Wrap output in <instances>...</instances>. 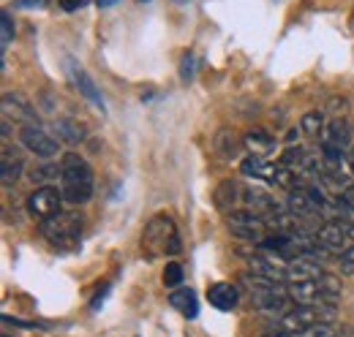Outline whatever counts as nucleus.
Returning a JSON list of instances; mask_svg holds the SVG:
<instances>
[{
	"label": "nucleus",
	"instance_id": "15",
	"mask_svg": "<svg viewBox=\"0 0 354 337\" xmlns=\"http://www.w3.org/2000/svg\"><path fill=\"white\" fill-rule=\"evenodd\" d=\"M207 299H210V305H213L216 310L229 313V310H234V305H237V289H234L232 283H213V286L207 289Z\"/></svg>",
	"mask_w": 354,
	"mask_h": 337
},
{
	"label": "nucleus",
	"instance_id": "17",
	"mask_svg": "<svg viewBox=\"0 0 354 337\" xmlns=\"http://www.w3.org/2000/svg\"><path fill=\"white\" fill-rule=\"evenodd\" d=\"M169 305L175 307L180 316H185V318H196L199 316V299H196V294L191 289H175L169 294Z\"/></svg>",
	"mask_w": 354,
	"mask_h": 337
},
{
	"label": "nucleus",
	"instance_id": "6",
	"mask_svg": "<svg viewBox=\"0 0 354 337\" xmlns=\"http://www.w3.org/2000/svg\"><path fill=\"white\" fill-rule=\"evenodd\" d=\"M19 142H22V147L28 150V153H33L36 158H55L57 155V150H60V139H55L49 131L39 126V123H33V126H22L19 131Z\"/></svg>",
	"mask_w": 354,
	"mask_h": 337
},
{
	"label": "nucleus",
	"instance_id": "19",
	"mask_svg": "<svg viewBox=\"0 0 354 337\" xmlns=\"http://www.w3.org/2000/svg\"><path fill=\"white\" fill-rule=\"evenodd\" d=\"M297 337H346L344 327H338L335 321H322L316 327H308L303 332H297Z\"/></svg>",
	"mask_w": 354,
	"mask_h": 337
},
{
	"label": "nucleus",
	"instance_id": "13",
	"mask_svg": "<svg viewBox=\"0 0 354 337\" xmlns=\"http://www.w3.org/2000/svg\"><path fill=\"white\" fill-rule=\"evenodd\" d=\"M68 74H71V79H74V84H77V90L88 98L93 106H98L101 112H104V98H101V93H98V87H95V82L90 79V74L80 66V63H74V60H68Z\"/></svg>",
	"mask_w": 354,
	"mask_h": 337
},
{
	"label": "nucleus",
	"instance_id": "2",
	"mask_svg": "<svg viewBox=\"0 0 354 337\" xmlns=\"http://www.w3.org/2000/svg\"><path fill=\"white\" fill-rule=\"evenodd\" d=\"M82 229H85V218L80 212H57L41 220V234L55 248H74L82 237Z\"/></svg>",
	"mask_w": 354,
	"mask_h": 337
},
{
	"label": "nucleus",
	"instance_id": "28",
	"mask_svg": "<svg viewBox=\"0 0 354 337\" xmlns=\"http://www.w3.org/2000/svg\"><path fill=\"white\" fill-rule=\"evenodd\" d=\"M88 0H60V6L66 8V11H77V8H82Z\"/></svg>",
	"mask_w": 354,
	"mask_h": 337
},
{
	"label": "nucleus",
	"instance_id": "20",
	"mask_svg": "<svg viewBox=\"0 0 354 337\" xmlns=\"http://www.w3.org/2000/svg\"><path fill=\"white\" fill-rule=\"evenodd\" d=\"M324 115L322 112H306L303 117H300V131L306 133V136H313V139H319L322 133H324Z\"/></svg>",
	"mask_w": 354,
	"mask_h": 337
},
{
	"label": "nucleus",
	"instance_id": "4",
	"mask_svg": "<svg viewBox=\"0 0 354 337\" xmlns=\"http://www.w3.org/2000/svg\"><path fill=\"white\" fill-rule=\"evenodd\" d=\"M142 248L147 251V256H161V253L175 256V253H180V237H177L175 223L169 215H158L147 223V229L142 234Z\"/></svg>",
	"mask_w": 354,
	"mask_h": 337
},
{
	"label": "nucleus",
	"instance_id": "26",
	"mask_svg": "<svg viewBox=\"0 0 354 337\" xmlns=\"http://www.w3.org/2000/svg\"><path fill=\"white\" fill-rule=\"evenodd\" d=\"M17 8H44L46 0H14Z\"/></svg>",
	"mask_w": 354,
	"mask_h": 337
},
{
	"label": "nucleus",
	"instance_id": "3",
	"mask_svg": "<svg viewBox=\"0 0 354 337\" xmlns=\"http://www.w3.org/2000/svg\"><path fill=\"white\" fill-rule=\"evenodd\" d=\"M322 321H335V305H295L292 310H286L278 321L275 332H286V335H297L308 327H316Z\"/></svg>",
	"mask_w": 354,
	"mask_h": 337
},
{
	"label": "nucleus",
	"instance_id": "5",
	"mask_svg": "<svg viewBox=\"0 0 354 337\" xmlns=\"http://www.w3.org/2000/svg\"><path fill=\"white\" fill-rule=\"evenodd\" d=\"M229 231L245 242H262L267 234H270V226H267V218L254 210H240V212H229Z\"/></svg>",
	"mask_w": 354,
	"mask_h": 337
},
{
	"label": "nucleus",
	"instance_id": "31",
	"mask_svg": "<svg viewBox=\"0 0 354 337\" xmlns=\"http://www.w3.org/2000/svg\"><path fill=\"white\" fill-rule=\"evenodd\" d=\"M265 337H297V335H286V332H270V335Z\"/></svg>",
	"mask_w": 354,
	"mask_h": 337
},
{
	"label": "nucleus",
	"instance_id": "29",
	"mask_svg": "<svg viewBox=\"0 0 354 337\" xmlns=\"http://www.w3.org/2000/svg\"><path fill=\"white\" fill-rule=\"evenodd\" d=\"M346 166H349L354 171V144H352V150L346 153Z\"/></svg>",
	"mask_w": 354,
	"mask_h": 337
},
{
	"label": "nucleus",
	"instance_id": "30",
	"mask_svg": "<svg viewBox=\"0 0 354 337\" xmlns=\"http://www.w3.org/2000/svg\"><path fill=\"white\" fill-rule=\"evenodd\" d=\"M95 3H98V6H101V8H109V6H115V3H118V0H95Z\"/></svg>",
	"mask_w": 354,
	"mask_h": 337
},
{
	"label": "nucleus",
	"instance_id": "23",
	"mask_svg": "<svg viewBox=\"0 0 354 337\" xmlns=\"http://www.w3.org/2000/svg\"><path fill=\"white\" fill-rule=\"evenodd\" d=\"M183 267L177 264V261H169L167 267H164V286L167 289H177V286H183Z\"/></svg>",
	"mask_w": 354,
	"mask_h": 337
},
{
	"label": "nucleus",
	"instance_id": "8",
	"mask_svg": "<svg viewBox=\"0 0 354 337\" xmlns=\"http://www.w3.org/2000/svg\"><path fill=\"white\" fill-rule=\"evenodd\" d=\"M316 242L330 253V256H341L344 251H349L354 245V237L349 234L346 223L344 220H327L319 226L316 231Z\"/></svg>",
	"mask_w": 354,
	"mask_h": 337
},
{
	"label": "nucleus",
	"instance_id": "14",
	"mask_svg": "<svg viewBox=\"0 0 354 337\" xmlns=\"http://www.w3.org/2000/svg\"><path fill=\"white\" fill-rule=\"evenodd\" d=\"M240 171L243 177H251V180H265V182H275V174H278V164H270L262 155H248L240 161Z\"/></svg>",
	"mask_w": 354,
	"mask_h": 337
},
{
	"label": "nucleus",
	"instance_id": "16",
	"mask_svg": "<svg viewBox=\"0 0 354 337\" xmlns=\"http://www.w3.org/2000/svg\"><path fill=\"white\" fill-rule=\"evenodd\" d=\"M243 147H245L251 155H262V158H267L270 153H275V139H272L267 131H262V128H254V131L245 133Z\"/></svg>",
	"mask_w": 354,
	"mask_h": 337
},
{
	"label": "nucleus",
	"instance_id": "33",
	"mask_svg": "<svg viewBox=\"0 0 354 337\" xmlns=\"http://www.w3.org/2000/svg\"><path fill=\"white\" fill-rule=\"evenodd\" d=\"M139 3H147V0H139Z\"/></svg>",
	"mask_w": 354,
	"mask_h": 337
},
{
	"label": "nucleus",
	"instance_id": "21",
	"mask_svg": "<svg viewBox=\"0 0 354 337\" xmlns=\"http://www.w3.org/2000/svg\"><path fill=\"white\" fill-rule=\"evenodd\" d=\"M237 196H240L237 182H223V185H218V191H216V204H218V210H229Z\"/></svg>",
	"mask_w": 354,
	"mask_h": 337
},
{
	"label": "nucleus",
	"instance_id": "11",
	"mask_svg": "<svg viewBox=\"0 0 354 337\" xmlns=\"http://www.w3.org/2000/svg\"><path fill=\"white\" fill-rule=\"evenodd\" d=\"M322 147L346 155L352 150V126L346 120H333L322 133Z\"/></svg>",
	"mask_w": 354,
	"mask_h": 337
},
{
	"label": "nucleus",
	"instance_id": "32",
	"mask_svg": "<svg viewBox=\"0 0 354 337\" xmlns=\"http://www.w3.org/2000/svg\"><path fill=\"white\" fill-rule=\"evenodd\" d=\"M177 6H185V3H191V0H175Z\"/></svg>",
	"mask_w": 354,
	"mask_h": 337
},
{
	"label": "nucleus",
	"instance_id": "24",
	"mask_svg": "<svg viewBox=\"0 0 354 337\" xmlns=\"http://www.w3.org/2000/svg\"><path fill=\"white\" fill-rule=\"evenodd\" d=\"M338 261H341V269H344V272L354 275V245L349 248V251L341 253V256H338Z\"/></svg>",
	"mask_w": 354,
	"mask_h": 337
},
{
	"label": "nucleus",
	"instance_id": "25",
	"mask_svg": "<svg viewBox=\"0 0 354 337\" xmlns=\"http://www.w3.org/2000/svg\"><path fill=\"white\" fill-rule=\"evenodd\" d=\"M180 77H183V82H188V79L194 77V55H185V57H183V71H180Z\"/></svg>",
	"mask_w": 354,
	"mask_h": 337
},
{
	"label": "nucleus",
	"instance_id": "10",
	"mask_svg": "<svg viewBox=\"0 0 354 337\" xmlns=\"http://www.w3.org/2000/svg\"><path fill=\"white\" fill-rule=\"evenodd\" d=\"M3 117L14 120V123H22V126H33L36 123V109L19 93H3Z\"/></svg>",
	"mask_w": 354,
	"mask_h": 337
},
{
	"label": "nucleus",
	"instance_id": "1",
	"mask_svg": "<svg viewBox=\"0 0 354 337\" xmlns=\"http://www.w3.org/2000/svg\"><path fill=\"white\" fill-rule=\"evenodd\" d=\"M93 168L88 161L77 153H66L60 158V191L66 204H88L93 199Z\"/></svg>",
	"mask_w": 354,
	"mask_h": 337
},
{
	"label": "nucleus",
	"instance_id": "22",
	"mask_svg": "<svg viewBox=\"0 0 354 337\" xmlns=\"http://www.w3.org/2000/svg\"><path fill=\"white\" fill-rule=\"evenodd\" d=\"M14 41V19L8 11L0 14V52H6Z\"/></svg>",
	"mask_w": 354,
	"mask_h": 337
},
{
	"label": "nucleus",
	"instance_id": "7",
	"mask_svg": "<svg viewBox=\"0 0 354 337\" xmlns=\"http://www.w3.org/2000/svg\"><path fill=\"white\" fill-rule=\"evenodd\" d=\"M66 199H63V191L60 188H55V185H41V188H36L30 196H28V212H30V218H36V220H46V218H52V215H57L60 210V204H63Z\"/></svg>",
	"mask_w": 354,
	"mask_h": 337
},
{
	"label": "nucleus",
	"instance_id": "27",
	"mask_svg": "<svg viewBox=\"0 0 354 337\" xmlns=\"http://www.w3.org/2000/svg\"><path fill=\"white\" fill-rule=\"evenodd\" d=\"M341 199H344V204H346V207L354 212V182L344 188V196H341Z\"/></svg>",
	"mask_w": 354,
	"mask_h": 337
},
{
	"label": "nucleus",
	"instance_id": "12",
	"mask_svg": "<svg viewBox=\"0 0 354 337\" xmlns=\"http://www.w3.org/2000/svg\"><path fill=\"white\" fill-rule=\"evenodd\" d=\"M22 168H25V158L17 147H8L3 144V155H0V180L3 185H14L19 177H22Z\"/></svg>",
	"mask_w": 354,
	"mask_h": 337
},
{
	"label": "nucleus",
	"instance_id": "9",
	"mask_svg": "<svg viewBox=\"0 0 354 337\" xmlns=\"http://www.w3.org/2000/svg\"><path fill=\"white\" fill-rule=\"evenodd\" d=\"M286 291L295 305H335L338 296H333L319 280H300V283H286Z\"/></svg>",
	"mask_w": 354,
	"mask_h": 337
},
{
	"label": "nucleus",
	"instance_id": "18",
	"mask_svg": "<svg viewBox=\"0 0 354 337\" xmlns=\"http://www.w3.org/2000/svg\"><path fill=\"white\" fill-rule=\"evenodd\" d=\"M55 131H57V139L66 142V144H77V142L85 139L82 126H77L74 120H57V123H55Z\"/></svg>",
	"mask_w": 354,
	"mask_h": 337
}]
</instances>
